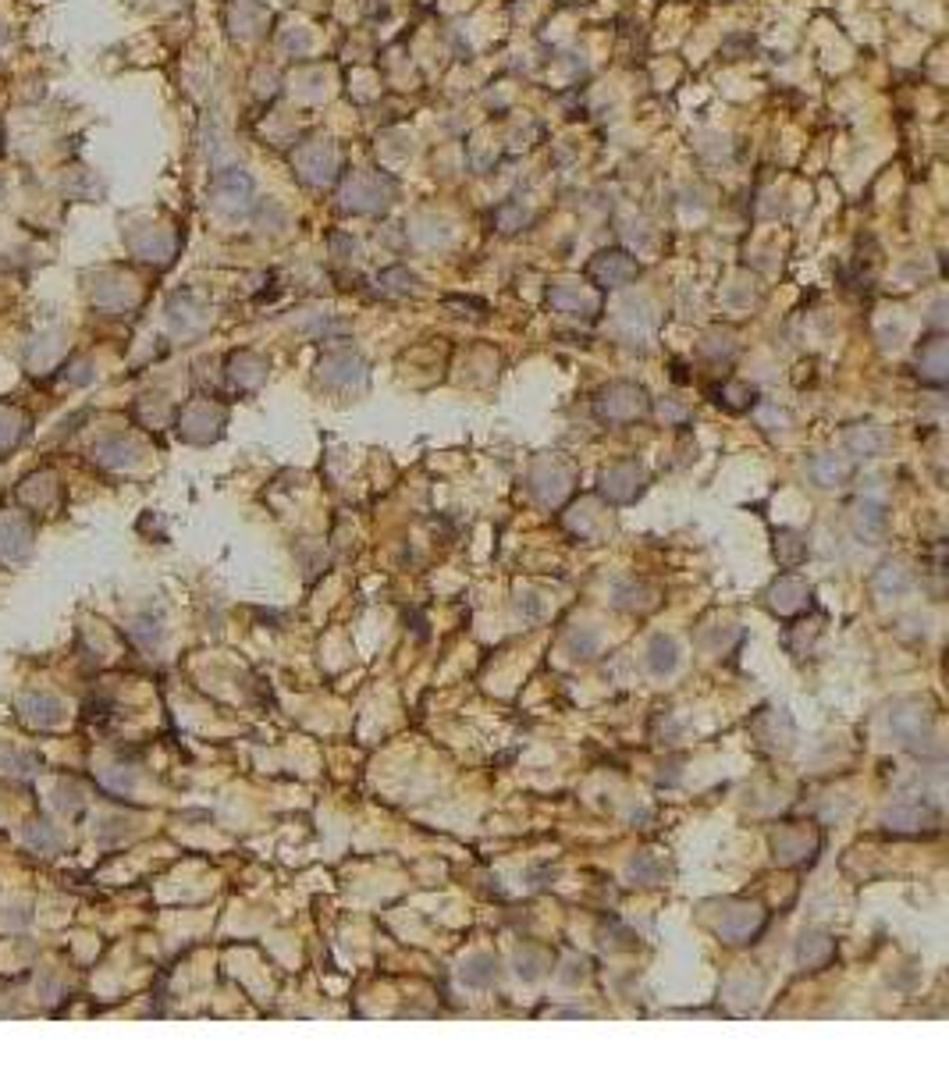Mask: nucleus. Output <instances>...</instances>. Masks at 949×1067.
I'll use <instances>...</instances> for the list:
<instances>
[{
    "label": "nucleus",
    "mask_w": 949,
    "mask_h": 1067,
    "mask_svg": "<svg viewBox=\"0 0 949 1067\" xmlns=\"http://www.w3.org/2000/svg\"><path fill=\"white\" fill-rule=\"evenodd\" d=\"M708 926L719 932L725 943H747L765 929V911L757 908V904L725 900L719 908V918H708Z\"/></svg>",
    "instance_id": "obj_1"
},
{
    "label": "nucleus",
    "mask_w": 949,
    "mask_h": 1067,
    "mask_svg": "<svg viewBox=\"0 0 949 1067\" xmlns=\"http://www.w3.org/2000/svg\"><path fill=\"white\" fill-rule=\"evenodd\" d=\"M648 406H651L648 391L640 385H630V382L608 385V388H602V396H597V413H602V420H608V423H630L637 417H644Z\"/></svg>",
    "instance_id": "obj_2"
},
{
    "label": "nucleus",
    "mask_w": 949,
    "mask_h": 1067,
    "mask_svg": "<svg viewBox=\"0 0 949 1067\" xmlns=\"http://www.w3.org/2000/svg\"><path fill=\"white\" fill-rule=\"evenodd\" d=\"M644 466L633 459L611 463L602 474V495L608 502H633L640 491H644Z\"/></svg>",
    "instance_id": "obj_3"
},
{
    "label": "nucleus",
    "mask_w": 949,
    "mask_h": 1067,
    "mask_svg": "<svg viewBox=\"0 0 949 1067\" xmlns=\"http://www.w3.org/2000/svg\"><path fill=\"white\" fill-rule=\"evenodd\" d=\"M808 605H811V588L793 574H782L768 588V609L776 612V616H786V620L800 616V612H808Z\"/></svg>",
    "instance_id": "obj_4"
},
{
    "label": "nucleus",
    "mask_w": 949,
    "mask_h": 1067,
    "mask_svg": "<svg viewBox=\"0 0 949 1067\" xmlns=\"http://www.w3.org/2000/svg\"><path fill=\"white\" fill-rule=\"evenodd\" d=\"M587 274H591V282H597L602 288H619L626 282H633L640 274V264L630 253L611 250V253H597L587 264Z\"/></svg>",
    "instance_id": "obj_5"
},
{
    "label": "nucleus",
    "mask_w": 949,
    "mask_h": 1067,
    "mask_svg": "<svg viewBox=\"0 0 949 1067\" xmlns=\"http://www.w3.org/2000/svg\"><path fill=\"white\" fill-rule=\"evenodd\" d=\"M771 851H776V861H782V865H800V861H808L817 851V832L808 826H782L771 837Z\"/></svg>",
    "instance_id": "obj_6"
},
{
    "label": "nucleus",
    "mask_w": 949,
    "mask_h": 1067,
    "mask_svg": "<svg viewBox=\"0 0 949 1067\" xmlns=\"http://www.w3.org/2000/svg\"><path fill=\"white\" fill-rule=\"evenodd\" d=\"M210 196H214V203L221 211H228V214H245V207H250V196H253V182L245 179L242 171H221L214 179Z\"/></svg>",
    "instance_id": "obj_7"
},
{
    "label": "nucleus",
    "mask_w": 949,
    "mask_h": 1067,
    "mask_svg": "<svg viewBox=\"0 0 949 1067\" xmlns=\"http://www.w3.org/2000/svg\"><path fill=\"white\" fill-rule=\"evenodd\" d=\"M296 160H299L302 179H306V182H313V185L331 182L334 168H339V154H334V146H331L328 139H313L310 146H302Z\"/></svg>",
    "instance_id": "obj_8"
},
{
    "label": "nucleus",
    "mask_w": 949,
    "mask_h": 1067,
    "mask_svg": "<svg viewBox=\"0 0 949 1067\" xmlns=\"http://www.w3.org/2000/svg\"><path fill=\"white\" fill-rule=\"evenodd\" d=\"M391 196V182L377 179V174H353V182L345 185V207L353 211H377L385 207Z\"/></svg>",
    "instance_id": "obj_9"
},
{
    "label": "nucleus",
    "mask_w": 949,
    "mask_h": 1067,
    "mask_svg": "<svg viewBox=\"0 0 949 1067\" xmlns=\"http://www.w3.org/2000/svg\"><path fill=\"white\" fill-rule=\"evenodd\" d=\"M363 360L356 353H348V349H334L324 360H320V377H324V385L331 388H348V385H359L363 382Z\"/></svg>",
    "instance_id": "obj_10"
},
{
    "label": "nucleus",
    "mask_w": 949,
    "mask_h": 1067,
    "mask_svg": "<svg viewBox=\"0 0 949 1067\" xmlns=\"http://www.w3.org/2000/svg\"><path fill=\"white\" fill-rule=\"evenodd\" d=\"M530 488H534V495L541 502L559 506L565 495H569V488H573V477H569V470H565V466H559V463L537 466V470L530 474Z\"/></svg>",
    "instance_id": "obj_11"
},
{
    "label": "nucleus",
    "mask_w": 949,
    "mask_h": 1067,
    "mask_svg": "<svg viewBox=\"0 0 949 1067\" xmlns=\"http://www.w3.org/2000/svg\"><path fill=\"white\" fill-rule=\"evenodd\" d=\"M885 822L893 826V829H922L928 822H936V808H931V804H925V801L911 797V801H900L896 808H889L885 811Z\"/></svg>",
    "instance_id": "obj_12"
},
{
    "label": "nucleus",
    "mask_w": 949,
    "mask_h": 1067,
    "mask_svg": "<svg viewBox=\"0 0 949 1067\" xmlns=\"http://www.w3.org/2000/svg\"><path fill=\"white\" fill-rule=\"evenodd\" d=\"M885 527H889V517H885V506L882 502L865 499V502L857 506V513H854V531H857V537H865L868 545H874V541L885 534Z\"/></svg>",
    "instance_id": "obj_13"
},
{
    "label": "nucleus",
    "mask_w": 949,
    "mask_h": 1067,
    "mask_svg": "<svg viewBox=\"0 0 949 1067\" xmlns=\"http://www.w3.org/2000/svg\"><path fill=\"white\" fill-rule=\"evenodd\" d=\"M836 954V943L828 940L825 932H804L797 943V961L804 964V968H825Z\"/></svg>",
    "instance_id": "obj_14"
},
{
    "label": "nucleus",
    "mask_w": 949,
    "mask_h": 1067,
    "mask_svg": "<svg viewBox=\"0 0 949 1067\" xmlns=\"http://www.w3.org/2000/svg\"><path fill=\"white\" fill-rule=\"evenodd\" d=\"M548 299H551V306H559V310L576 314V317H580V314H594V310H597V299L587 296V292H583L580 285H573V282H559V285H551Z\"/></svg>",
    "instance_id": "obj_15"
},
{
    "label": "nucleus",
    "mask_w": 949,
    "mask_h": 1067,
    "mask_svg": "<svg viewBox=\"0 0 949 1067\" xmlns=\"http://www.w3.org/2000/svg\"><path fill=\"white\" fill-rule=\"evenodd\" d=\"M893 729H896V734L903 737V740H907V744H917V740H928L931 737V723H928V712L925 708H900V712H893Z\"/></svg>",
    "instance_id": "obj_16"
},
{
    "label": "nucleus",
    "mask_w": 949,
    "mask_h": 1067,
    "mask_svg": "<svg viewBox=\"0 0 949 1067\" xmlns=\"http://www.w3.org/2000/svg\"><path fill=\"white\" fill-rule=\"evenodd\" d=\"M850 474H854V463L843 456H817L811 463V477L817 488H839Z\"/></svg>",
    "instance_id": "obj_17"
},
{
    "label": "nucleus",
    "mask_w": 949,
    "mask_h": 1067,
    "mask_svg": "<svg viewBox=\"0 0 949 1067\" xmlns=\"http://www.w3.org/2000/svg\"><path fill=\"white\" fill-rule=\"evenodd\" d=\"M776 559H779V566H786V569L800 566V563L808 559V541L800 537L797 531H790V527H779V531H776Z\"/></svg>",
    "instance_id": "obj_18"
},
{
    "label": "nucleus",
    "mask_w": 949,
    "mask_h": 1067,
    "mask_svg": "<svg viewBox=\"0 0 949 1067\" xmlns=\"http://www.w3.org/2000/svg\"><path fill=\"white\" fill-rule=\"evenodd\" d=\"M648 666L651 672H659V677H665V672H673L679 666V648H676V640L673 637H651V645H648Z\"/></svg>",
    "instance_id": "obj_19"
},
{
    "label": "nucleus",
    "mask_w": 949,
    "mask_h": 1067,
    "mask_svg": "<svg viewBox=\"0 0 949 1067\" xmlns=\"http://www.w3.org/2000/svg\"><path fill=\"white\" fill-rule=\"evenodd\" d=\"M885 431L882 428H874V423H868V428H854L850 434H846V445H850L854 456H879V452H885Z\"/></svg>",
    "instance_id": "obj_20"
},
{
    "label": "nucleus",
    "mask_w": 949,
    "mask_h": 1067,
    "mask_svg": "<svg viewBox=\"0 0 949 1067\" xmlns=\"http://www.w3.org/2000/svg\"><path fill=\"white\" fill-rule=\"evenodd\" d=\"M917 363H922V374L928 382H942L946 377V342L942 339H931L928 345H922V353H917Z\"/></svg>",
    "instance_id": "obj_21"
},
{
    "label": "nucleus",
    "mask_w": 949,
    "mask_h": 1067,
    "mask_svg": "<svg viewBox=\"0 0 949 1067\" xmlns=\"http://www.w3.org/2000/svg\"><path fill=\"white\" fill-rule=\"evenodd\" d=\"M494 975H499V964H494L491 954H477L466 961V968H462V978H466V986H491L494 983Z\"/></svg>",
    "instance_id": "obj_22"
},
{
    "label": "nucleus",
    "mask_w": 949,
    "mask_h": 1067,
    "mask_svg": "<svg viewBox=\"0 0 949 1067\" xmlns=\"http://www.w3.org/2000/svg\"><path fill=\"white\" fill-rule=\"evenodd\" d=\"M662 861L659 858H651V854H637L633 861H630V875H633V879L640 883V886H654V883H659L662 879Z\"/></svg>",
    "instance_id": "obj_23"
},
{
    "label": "nucleus",
    "mask_w": 949,
    "mask_h": 1067,
    "mask_svg": "<svg viewBox=\"0 0 949 1067\" xmlns=\"http://www.w3.org/2000/svg\"><path fill=\"white\" fill-rule=\"evenodd\" d=\"M911 569H903L900 563H885L882 566V574H879V588L882 591H893V594H900V591H907L911 588Z\"/></svg>",
    "instance_id": "obj_24"
},
{
    "label": "nucleus",
    "mask_w": 949,
    "mask_h": 1067,
    "mask_svg": "<svg viewBox=\"0 0 949 1067\" xmlns=\"http://www.w3.org/2000/svg\"><path fill=\"white\" fill-rule=\"evenodd\" d=\"M597 648H602V637L594 631H580L569 637V651H573V659H594Z\"/></svg>",
    "instance_id": "obj_25"
},
{
    "label": "nucleus",
    "mask_w": 949,
    "mask_h": 1067,
    "mask_svg": "<svg viewBox=\"0 0 949 1067\" xmlns=\"http://www.w3.org/2000/svg\"><path fill=\"white\" fill-rule=\"evenodd\" d=\"M711 396H719V399H714V402H719V406H725V409H740V402L736 399H743V402H754V391L751 388H743V385H722V388H714L711 391Z\"/></svg>",
    "instance_id": "obj_26"
},
{
    "label": "nucleus",
    "mask_w": 949,
    "mask_h": 1067,
    "mask_svg": "<svg viewBox=\"0 0 949 1067\" xmlns=\"http://www.w3.org/2000/svg\"><path fill=\"white\" fill-rule=\"evenodd\" d=\"M519 978H527V983H534V978H541V957H537V954H519Z\"/></svg>",
    "instance_id": "obj_27"
}]
</instances>
